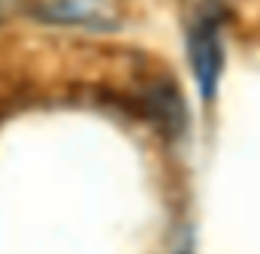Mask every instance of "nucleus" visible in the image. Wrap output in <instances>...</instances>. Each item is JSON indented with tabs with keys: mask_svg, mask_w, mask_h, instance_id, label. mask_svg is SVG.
Listing matches in <instances>:
<instances>
[{
	"mask_svg": "<svg viewBox=\"0 0 260 254\" xmlns=\"http://www.w3.org/2000/svg\"><path fill=\"white\" fill-rule=\"evenodd\" d=\"M188 58L206 100L215 97L218 79L224 70V46H221V24H194L188 27Z\"/></svg>",
	"mask_w": 260,
	"mask_h": 254,
	"instance_id": "1",
	"label": "nucleus"
},
{
	"mask_svg": "<svg viewBox=\"0 0 260 254\" xmlns=\"http://www.w3.org/2000/svg\"><path fill=\"white\" fill-rule=\"evenodd\" d=\"M40 15L58 24H85V27H115L118 24L115 0H49Z\"/></svg>",
	"mask_w": 260,
	"mask_h": 254,
	"instance_id": "2",
	"label": "nucleus"
},
{
	"mask_svg": "<svg viewBox=\"0 0 260 254\" xmlns=\"http://www.w3.org/2000/svg\"><path fill=\"white\" fill-rule=\"evenodd\" d=\"M24 3H27V0H0V24H3L6 18H12Z\"/></svg>",
	"mask_w": 260,
	"mask_h": 254,
	"instance_id": "3",
	"label": "nucleus"
}]
</instances>
